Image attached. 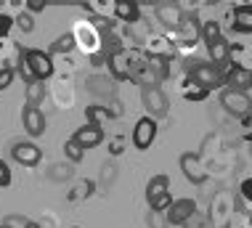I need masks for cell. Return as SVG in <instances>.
<instances>
[{
	"mask_svg": "<svg viewBox=\"0 0 252 228\" xmlns=\"http://www.w3.org/2000/svg\"><path fill=\"white\" fill-rule=\"evenodd\" d=\"M154 138H157V120L149 117V114L141 117V120L135 122V128H133V146L146 151L154 143Z\"/></svg>",
	"mask_w": 252,
	"mask_h": 228,
	"instance_id": "11",
	"label": "cell"
},
{
	"mask_svg": "<svg viewBox=\"0 0 252 228\" xmlns=\"http://www.w3.org/2000/svg\"><path fill=\"white\" fill-rule=\"evenodd\" d=\"M72 141L77 143V146L83 149V151L96 149L98 143L104 141V128H96V125H91V122H85V125H80L77 130H74Z\"/></svg>",
	"mask_w": 252,
	"mask_h": 228,
	"instance_id": "14",
	"label": "cell"
},
{
	"mask_svg": "<svg viewBox=\"0 0 252 228\" xmlns=\"http://www.w3.org/2000/svg\"><path fill=\"white\" fill-rule=\"evenodd\" d=\"M146 223H149V228H170V220L165 212H154V210H149Z\"/></svg>",
	"mask_w": 252,
	"mask_h": 228,
	"instance_id": "31",
	"label": "cell"
},
{
	"mask_svg": "<svg viewBox=\"0 0 252 228\" xmlns=\"http://www.w3.org/2000/svg\"><path fill=\"white\" fill-rule=\"evenodd\" d=\"M242 133H244V138H247V141H252V106H250V112L242 117Z\"/></svg>",
	"mask_w": 252,
	"mask_h": 228,
	"instance_id": "37",
	"label": "cell"
},
{
	"mask_svg": "<svg viewBox=\"0 0 252 228\" xmlns=\"http://www.w3.org/2000/svg\"><path fill=\"white\" fill-rule=\"evenodd\" d=\"M72 175H74L72 162H56L51 167V172H48V178L53 183H66V181H72Z\"/></svg>",
	"mask_w": 252,
	"mask_h": 228,
	"instance_id": "24",
	"label": "cell"
},
{
	"mask_svg": "<svg viewBox=\"0 0 252 228\" xmlns=\"http://www.w3.org/2000/svg\"><path fill=\"white\" fill-rule=\"evenodd\" d=\"M19 53L27 59V64H30L35 80L45 82L53 74V59H51L48 51H40V48H19Z\"/></svg>",
	"mask_w": 252,
	"mask_h": 228,
	"instance_id": "5",
	"label": "cell"
},
{
	"mask_svg": "<svg viewBox=\"0 0 252 228\" xmlns=\"http://www.w3.org/2000/svg\"><path fill=\"white\" fill-rule=\"evenodd\" d=\"M74 37H72V32H66V34H61V37H56L51 43V48H48V53L51 56H66V53H72L74 51Z\"/></svg>",
	"mask_w": 252,
	"mask_h": 228,
	"instance_id": "21",
	"label": "cell"
},
{
	"mask_svg": "<svg viewBox=\"0 0 252 228\" xmlns=\"http://www.w3.org/2000/svg\"><path fill=\"white\" fill-rule=\"evenodd\" d=\"M122 151H125V138H122V135H114L112 141H109V154H112V157H120Z\"/></svg>",
	"mask_w": 252,
	"mask_h": 228,
	"instance_id": "36",
	"label": "cell"
},
{
	"mask_svg": "<svg viewBox=\"0 0 252 228\" xmlns=\"http://www.w3.org/2000/svg\"><path fill=\"white\" fill-rule=\"evenodd\" d=\"M165 215H167V220H170V226H186L189 220L196 215V202H194L191 196L175 199V202L167 207Z\"/></svg>",
	"mask_w": 252,
	"mask_h": 228,
	"instance_id": "10",
	"label": "cell"
},
{
	"mask_svg": "<svg viewBox=\"0 0 252 228\" xmlns=\"http://www.w3.org/2000/svg\"><path fill=\"white\" fill-rule=\"evenodd\" d=\"M85 11L91 16H101V19H114V3H101V0H88Z\"/></svg>",
	"mask_w": 252,
	"mask_h": 228,
	"instance_id": "25",
	"label": "cell"
},
{
	"mask_svg": "<svg viewBox=\"0 0 252 228\" xmlns=\"http://www.w3.org/2000/svg\"><path fill=\"white\" fill-rule=\"evenodd\" d=\"M0 228H5V226H0Z\"/></svg>",
	"mask_w": 252,
	"mask_h": 228,
	"instance_id": "47",
	"label": "cell"
},
{
	"mask_svg": "<svg viewBox=\"0 0 252 228\" xmlns=\"http://www.w3.org/2000/svg\"><path fill=\"white\" fill-rule=\"evenodd\" d=\"M13 22H16V27H19L22 32H27V34H30V32H35V16H32V13L19 11V16L13 19Z\"/></svg>",
	"mask_w": 252,
	"mask_h": 228,
	"instance_id": "29",
	"label": "cell"
},
{
	"mask_svg": "<svg viewBox=\"0 0 252 228\" xmlns=\"http://www.w3.org/2000/svg\"><path fill=\"white\" fill-rule=\"evenodd\" d=\"M91 194H93V181H80L69 194H66V199H69V202H85Z\"/></svg>",
	"mask_w": 252,
	"mask_h": 228,
	"instance_id": "28",
	"label": "cell"
},
{
	"mask_svg": "<svg viewBox=\"0 0 252 228\" xmlns=\"http://www.w3.org/2000/svg\"><path fill=\"white\" fill-rule=\"evenodd\" d=\"M106 66H109V72H112L114 80H127V82H130V61H127L125 51L106 56Z\"/></svg>",
	"mask_w": 252,
	"mask_h": 228,
	"instance_id": "18",
	"label": "cell"
},
{
	"mask_svg": "<svg viewBox=\"0 0 252 228\" xmlns=\"http://www.w3.org/2000/svg\"><path fill=\"white\" fill-rule=\"evenodd\" d=\"M13 80H16V69H13L11 64H3V66H0V91L11 88Z\"/></svg>",
	"mask_w": 252,
	"mask_h": 228,
	"instance_id": "32",
	"label": "cell"
},
{
	"mask_svg": "<svg viewBox=\"0 0 252 228\" xmlns=\"http://www.w3.org/2000/svg\"><path fill=\"white\" fill-rule=\"evenodd\" d=\"M5 186H11V170H8V164L0 160V189H5Z\"/></svg>",
	"mask_w": 252,
	"mask_h": 228,
	"instance_id": "40",
	"label": "cell"
},
{
	"mask_svg": "<svg viewBox=\"0 0 252 228\" xmlns=\"http://www.w3.org/2000/svg\"><path fill=\"white\" fill-rule=\"evenodd\" d=\"M181 172H183V178H186L189 183H194V186H202L204 181H207V170H204V164L202 160L196 154H181Z\"/></svg>",
	"mask_w": 252,
	"mask_h": 228,
	"instance_id": "13",
	"label": "cell"
},
{
	"mask_svg": "<svg viewBox=\"0 0 252 228\" xmlns=\"http://www.w3.org/2000/svg\"><path fill=\"white\" fill-rule=\"evenodd\" d=\"M149 69H152L157 82L167 80L170 77V59L167 56H149Z\"/></svg>",
	"mask_w": 252,
	"mask_h": 228,
	"instance_id": "22",
	"label": "cell"
},
{
	"mask_svg": "<svg viewBox=\"0 0 252 228\" xmlns=\"http://www.w3.org/2000/svg\"><path fill=\"white\" fill-rule=\"evenodd\" d=\"M220 106L226 109L231 117H239V120H242V117L250 112L252 98L247 93H242V91H228V88H226V91L220 93Z\"/></svg>",
	"mask_w": 252,
	"mask_h": 228,
	"instance_id": "9",
	"label": "cell"
},
{
	"mask_svg": "<svg viewBox=\"0 0 252 228\" xmlns=\"http://www.w3.org/2000/svg\"><path fill=\"white\" fill-rule=\"evenodd\" d=\"M45 85L43 82H30V85H27V106H35V109H40L43 106V101H45Z\"/></svg>",
	"mask_w": 252,
	"mask_h": 228,
	"instance_id": "23",
	"label": "cell"
},
{
	"mask_svg": "<svg viewBox=\"0 0 252 228\" xmlns=\"http://www.w3.org/2000/svg\"><path fill=\"white\" fill-rule=\"evenodd\" d=\"M72 37H74V45H77V51H83L88 59L98 56V53H104V34H101L96 27L91 24V19H80V22H74L72 27Z\"/></svg>",
	"mask_w": 252,
	"mask_h": 228,
	"instance_id": "1",
	"label": "cell"
},
{
	"mask_svg": "<svg viewBox=\"0 0 252 228\" xmlns=\"http://www.w3.org/2000/svg\"><path fill=\"white\" fill-rule=\"evenodd\" d=\"M5 51V43H3V40H0V53H3Z\"/></svg>",
	"mask_w": 252,
	"mask_h": 228,
	"instance_id": "44",
	"label": "cell"
},
{
	"mask_svg": "<svg viewBox=\"0 0 252 228\" xmlns=\"http://www.w3.org/2000/svg\"><path fill=\"white\" fill-rule=\"evenodd\" d=\"M181 96L186 101H204L210 96V91L204 85H199L194 77H189V74H186V77L181 80Z\"/></svg>",
	"mask_w": 252,
	"mask_h": 228,
	"instance_id": "20",
	"label": "cell"
},
{
	"mask_svg": "<svg viewBox=\"0 0 252 228\" xmlns=\"http://www.w3.org/2000/svg\"><path fill=\"white\" fill-rule=\"evenodd\" d=\"M64 154H66V160H69V162H83V157H85V151H83V149H80V146H77V143H74V141H72V138H69V141H66V143H64Z\"/></svg>",
	"mask_w": 252,
	"mask_h": 228,
	"instance_id": "30",
	"label": "cell"
},
{
	"mask_svg": "<svg viewBox=\"0 0 252 228\" xmlns=\"http://www.w3.org/2000/svg\"><path fill=\"white\" fill-rule=\"evenodd\" d=\"M0 226H5V228H30V226H32V220H27L24 215H8Z\"/></svg>",
	"mask_w": 252,
	"mask_h": 228,
	"instance_id": "34",
	"label": "cell"
},
{
	"mask_svg": "<svg viewBox=\"0 0 252 228\" xmlns=\"http://www.w3.org/2000/svg\"><path fill=\"white\" fill-rule=\"evenodd\" d=\"M223 37V32H220V24L218 22H202V43L204 45H215L218 40Z\"/></svg>",
	"mask_w": 252,
	"mask_h": 228,
	"instance_id": "27",
	"label": "cell"
},
{
	"mask_svg": "<svg viewBox=\"0 0 252 228\" xmlns=\"http://www.w3.org/2000/svg\"><path fill=\"white\" fill-rule=\"evenodd\" d=\"M104 178H106V181H112V178H114V167H112V164H104V167H101V181H104Z\"/></svg>",
	"mask_w": 252,
	"mask_h": 228,
	"instance_id": "43",
	"label": "cell"
},
{
	"mask_svg": "<svg viewBox=\"0 0 252 228\" xmlns=\"http://www.w3.org/2000/svg\"><path fill=\"white\" fill-rule=\"evenodd\" d=\"M186 74L194 77L199 85H204L210 93H213L215 88H223V69L210 64V61H199V59L186 61Z\"/></svg>",
	"mask_w": 252,
	"mask_h": 228,
	"instance_id": "3",
	"label": "cell"
},
{
	"mask_svg": "<svg viewBox=\"0 0 252 228\" xmlns=\"http://www.w3.org/2000/svg\"><path fill=\"white\" fill-rule=\"evenodd\" d=\"M250 91H252V82H250Z\"/></svg>",
	"mask_w": 252,
	"mask_h": 228,
	"instance_id": "46",
	"label": "cell"
},
{
	"mask_svg": "<svg viewBox=\"0 0 252 228\" xmlns=\"http://www.w3.org/2000/svg\"><path fill=\"white\" fill-rule=\"evenodd\" d=\"M231 30L252 34V3H242L231 8Z\"/></svg>",
	"mask_w": 252,
	"mask_h": 228,
	"instance_id": "15",
	"label": "cell"
},
{
	"mask_svg": "<svg viewBox=\"0 0 252 228\" xmlns=\"http://www.w3.org/2000/svg\"><path fill=\"white\" fill-rule=\"evenodd\" d=\"M114 19L120 24H135L141 22V5L133 0H117L114 3Z\"/></svg>",
	"mask_w": 252,
	"mask_h": 228,
	"instance_id": "17",
	"label": "cell"
},
{
	"mask_svg": "<svg viewBox=\"0 0 252 228\" xmlns=\"http://www.w3.org/2000/svg\"><path fill=\"white\" fill-rule=\"evenodd\" d=\"M88 91H91L93 96H101L104 101L114 98V80L109 77H101V74H93V77H88Z\"/></svg>",
	"mask_w": 252,
	"mask_h": 228,
	"instance_id": "19",
	"label": "cell"
},
{
	"mask_svg": "<svg viewBox=\"0 0 252 228\" xmlns=\"http://www.w3.org/2000/svg\"><path fill=\"white\" fill-rule=\"evenodd\" d=\"M11 160L16 164H24V167H35V164L43 160V151H40L32 141H16L11 146Z\"/></svg>",
	"mask_w": 252,
	"mask_h": 228,
	"instance_id": "12",
	"label": "cell"
},
{
	"mask_svg": "<svg viewBox=\"0 0 252 228\" xmlns=\"http://www.w3.org/2000/svg\"><path fill=\"white\" fill-rule=\"evenodd\" d=\"M186 226H189V228H207V226H204V220H202V215H199V212H196V215H194L191 220H189Z\"/></svg>",
	"mask_w": 252,
	"mask_h": 228,
	"instance_id": "42",
	"label": "cell"
},
{
	"mask_svg": "<svg viewBox=\"0 0 252 228\" xmlns=\"http://www.w3.org/2000/svg\"><path fill=\"white\" fill-rule=\"evenodd\" d=\"M154 13H157V19H159V24L167 30V34H178L181 24H183V16H186V11H183L181 5H175V3L157 5Z\"/></svg>",
	"mask_w": 252,
	"mask_h": 228,
	"instance_id": "7",
	"label": "cell"
},
{
	"mask_svg": "<svg viewBox=\"0 0 252 228\" xmlns=\"http://www.w3.org/2000/svg\"><path fill=\"white\" fill-rule=\"evenodd\" d=\"M239 191H242V196L252 204V178H247V181L242 183V189H239Z\"/></svg>",
	"mask_w": 252,
	"mask_h": 228,
	"instance_id": "41",
	"label": "cell"
},
{
	"mask_svg": "<svg viewBox=\"0 0 252 228\" xmlns=\"http://www.w3.org/2000/svg\"><path fill=\"white\" fill-rule=\"evenodd\" d=\"M85 117H88V122H91V125H96V128H104L106 120H112V117H109V112H106V106H101V103L88 106V109H85Z\"/></svg>",
	"mask_w": 252,
	"mask_h": 228,
	"instance_id": "26",
	"label": "cell"
},
{
	"mask_svg": "<svg viewBox=\"0 0 252 228\" xmlns=\"http://www.w3.org/2000/svg\"><path fill=\"white\" fill-rule=\"evenodd\" d=\"M30 228H40V226H37V223H32V226H30Z\"/></svg>",
	"mask_w": 252,
	"mask_h": 228,
	"instance_id": "45",
	"label": "cell"
},
{
	"mask_svg": "<svg viewBox=\"0 0 252 228\" xmlns=\"http://www.w3.org/2000/svg\"><path fill=\"white\" fill-rule=\"evenodd\" d=\"M141 103H144L146 114L154 117V120L167 117V112H170V101H167V96H165V91H162L159 85L141 88Z\"/></svg>",
	"mask_w": 252,
	"mask_h": 228,
	"instance_id": "4",
	"label": "cell"
},
{
	"mask_svg": "<svg viewBox=\"0 0 252 228\" xmlns=\"http://www.w3.org/2000/svg\"><path fill=\"white\" fill-rule=\"evenodd\" d=\"M250 82H252V69L250 66H242V64H236V61H231V64L223 69V88H228V91L247 93Z\"/></svg>",
	"mask_w": 252,
	"mask_h": 228,
	"instance_id": "6",
	"label": "cell"
},
{
	"mask_svg": "<svg viewBox=\"0 0 252 228\" xmlns=\"http://www.w3.org/2000/svg\"><path fill=\"white\" fill-rule=\"evenodd\" d=\"M24 11H27V13H32V16H35V13H43V11H45V3H43V0H27Z\"/></svg>",
	"mask_w": 252,
	"mask_h": 228,
	"instance_id": "39",
	"label": "cell"
},
{
	"mask_svg": "<svg viewBox=\"0 0 252 228\" xmlns=\"http://www.w3.org/2000/svg\"><path fill=\"white\" fill-rule=\"evenodd\" d=\"M13 16H8V13H3L0 11V40H5V34H8L11 30H13Z\"/></svg>",
	"mask_w": 252,
	"mask_h": 228,
	"instance_id": "35",
	"label": "cell"
},
{
	"mask_svg": "<svg viewBox=\"0 0 252 228\" xmlns=\"http://www.w3.org/2000/svg\"><path fill=\"white\" fill-rule=\"evenodd\" d=\"M141 48H144L146 56H167V59L178 51V45H175V40L170 37V34H157V32L146 34V40Z\"/></svg>",
	"mask_w": 252,
	"mask_h": 228,
	"instance_id": "8",
	"label": "cell"
},
{
	"mask_svg": "<svg viewBox=\"0 0 252 228\" xmlns=\"http://www.w3.org/2000/svg\"><path fill=\"white\" fill-rule=\"evenodd\" d=\"M146 202H149V210H154V212H167V207L175 202L173 194H170V178L165 175V172L149 178V183H146Z\"/></svg>",
	"mask_w": 252,
	"mask_h": 228,
	"instance_id": "2",
	"label": "cell"
},
{
	"mask_svg": "<svg viewBox=\"0 0 252 228\" xmlns=\"http://www.w3.org/2000/svg\"><path fill=\"white\" fill-rule=\"evenodd\" d=\"M104 106H106L109 117H120V114H122V103H120L117 98H109V101H104Z\"/></svg>",
	"mask_w": 252,
	"mask_h": 228,
	"instance_id": "38",
	"label": "cell"
},
{
	"mask_svg": "<svg viewBox=\"0 0 252 228\" xmlns=\"http://www.w3.org/2000/svg\"><path fill=\"white\" fill-rule=\"evenodd\" d=\"M22 122H24V130L30 133L32 138H40L45 133V114L35 106H27L22 112Z\"/></svg>",
	"mask_w": 252,
	"mask_h": 228,
	"instance_id": "16",
	"label": "cell"
},
{
	"mask_svg": "<svg viewBox=\"0 0 252 228\" xmlns=\"http://www.w3.org/2000/svg\"><path fill=\"white\" fill-rule=\"evenodd\" d=\"M16 74H22V80L30 85V82H37L35 80V74H32V69H30V64H27V59L19 53V69H16Z\"/></svg>",
	"mask_w": 252,
	"mask_h": 228,
	"instance_id": "33",
	"label": "cell"
}]
</instances>
